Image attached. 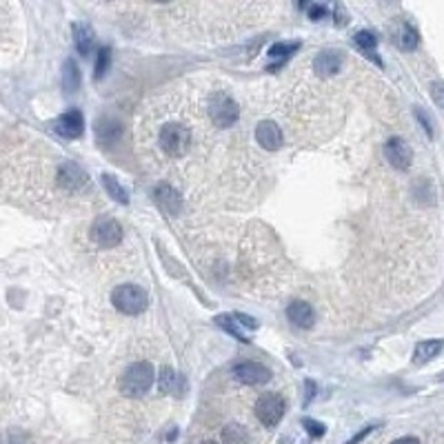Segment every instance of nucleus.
Returning <instances> with one entry per match:
<instances>
[{
    "label": "nucleus",
    "instance_id": "obj_1",
    "mask_svg": "<svg viewBox=\"0 0 444 444\" xmlns=\"http://www.w3.org/2000/svg\"><path fill=\"white\" fill-rule=\"evenodd\" d=\"M154 378L156 371L149 362H134L123 371L118 387H120V393L127 398H142L151 389Z\"/></svg>",
    "mask_w": 444,
    "mask_h": 444
},
{
    "label": "nucleus",
    "instance_id": "obj_2",
    "mask_svg": "<svg viewBox=\"0 0 444 444\" xmlns=\"http://www.w3.org/2000/svg\"><path fill=\"white\" fill-rule=\"evenodd\" d=\"M112 302L120 313L138 315L147 309L149 295H147L142 287H138V284H120V287H116L112 291Z\"/></svg>",
    "mask_w": 444,
    "mask_h": 444
},
{
    "label": "nucleus",
    "instance_id": "obj_3",
    "mask_svg": "<svg viewBox=\"0 0 444 444\" xmlns=\"http://www.w3.org/2000/svg\"><path fill=\"white\" fill-rule=\"evenodd\" d=\"M191 145V131L180 123H167L160 129V149L167 156H182Z\"/></svg>",
    "mask_w": 444,
    "mask_h": 444
},
{
    "label": "nucleus",
    "instance_id": "obj_4",
    "mask_svg": "<svg viewBox=\"0 0 444 444\" xmlns=\"http://www.w3.org/2000/svg\"><path fill=\"white\" fill-rule=\"evenodd\" d=\"M238 116H240V107L233 98L224 94L213 96V101L209 103V118L218 129H229L238 120Z\"/></svg>",
    "mask_w": 444,
    "mask_h": 444
},
{
    "label": "nucleus",
    "instance_id": "obj_5",
    "mask_svg": "<svg viewBox=\"0 0 444 444\" xmlns=\"http://www.w3.org/2000/svg\"><path fill=\"white\" fill-rule=\"evenodd\" d=\"M287 411V402L280 393H264L255 402V418H258L264 427H275Z\"/></svg>",
    "mask_w": 444,
    "mask_h": 444
},
{
    "label": "nucleus",
    "instance_id": "obj_6",
    "mask_svg": "<svg viewBox=\"0 0 444 444\" xmlns=\"http://www.w3.org/2000/svg\"><path fill=\"white\" fill-rule=\"evenodd\" d=\"M92 240L98 244V246H116L118 242L123 240V229L118 220L114 218H98L92 226Z\"/></svg>",
    "mask_w": 444,
    "mask_h": 444
},
{
    "label": "nucleus",
    "instance_id": "obj_7",
    "mask_svg": "<svg viewBox=\"0 0 444 444\" xmlns=\"http://www.w3.org/2000/svg\"><path fill=\"white\" fill-rule=\"evenodd\" d=\"M233 378L240 384H249V387H258L271 380V371L260 362H240L233 367Z\"/></svg>",
    "mask_w": 444,
    "mask_h": 444
},
{
    "label": "nucleus",
    "instance_id": "obj_8",
    "mask_svg": "<svg viewBox=\"0 0 444 444\" xmlns=\"http://www.w3.org/2000/svg\"><path fill=\"white\" fill-rule=\"evenodd\" d=\"M54 131L58 136L67 138V140H76V138H81L85 134V118H83V114L78 109L61 114L54 120Z\"/></svg>",
    "mask_w": 444,
    "mask_h": 444
},
{
    "label": "nucleus",
    "instance_id": "obj_9",
    "mask_svg": "<svg viewBox=\"0 0 444 444\" xmlns=\"http://www.w3.org/2000/svg\"><path fill=\"white\" fill-rule=\"evenodd\" d=\"M58 184L67 191H85L89 187V176L76 162H65L58 169Z\"/></svg>",
    "mask_w": 444,
    "mask_h": 444
},
{
    "label": "nucleus",
    "instance_id": "obj_10",
    "mask_svg": "<svg viewBox=\"0 0 444 444\" xmlns=\"http://www.w3.org/2000/svg\"><path fill=\"white\" fill-rule=\"evenodd\" d=\"M384 158H387L391 167L404 171V169H409L413 162V151L402 138H391V140L384 142Z\"/></svg>",
    "mask_w": 444,
    "mask_h": 444
},
{
    "label": "nucleus",
    "instance_id": "obj_11",
    "mask_svg": "<svg viewBox=\"0 0 444 444\" xmlns=\"http://www.w3.org/2000/svg\"><path fill=\"white\" fill-rule=\"evenodd\" d=\"M255 140L266 151H278L284 142V136H282V129L273 120H262L255 127Z\"/></svg>",
    "mask_w": 444,
    "mask_h": 444
},
{
    "label": "nucleus",
    "instance_id": "obj_12",
    "mask_svg": "<svg viewBox=\"0 0 444 444\" xmlns=\"http://www.w3.org/2000/svg\"><path fill=\"white\" fill-rule=\"evenodd\" d=\"M154 198H156V202L160 204L167 213H171V215L180 213V209H182V198H180V193H178V191L173 189V187L167 184V182H160V184L156 187Z\"/></svg>",
    "mask_w": 444,
    "mask_h": 444
},
{
    "label": "nucleus",
    "instance_id": "obj_13",
    "mask_svg": "<svg viewBox=\"0 0 444 444\" xmlns=\"http://www.w3.org/2000/svg\"><path fill=\"white\" fill-rule=\"evenodd\" d=\"M287 318L291 320V324H295L298 329H311L315 322V313L311 309L309 302L304 300H295L287 307Z\"/></svg>",
    "mask_w": 444,
    "mask_h": 444
},
{
    "label": "nucleus",
    "instance_id": "obj_14",
    "mask_svg": "<svg viewBox=\"0 0 444 444\" xmlns=\"http://www.w3.org/2000/svg\"><path fill=\"white\" fill-rule=\"evenodd\" d=\"M340 63H342V58L338 52H331V49H324V52H320L318 56H315V61H313V69H315V74H318L320 78H331L340 72Z\"/></svg>",
    "mask_w": 444,
    "mask_h": 444
},
{
    "label": "nucleus",
    "instance_id": "obj_15",
    "mask_svg": "<svg viewBox=\"0 0 444 444\" xmlns=\"http://www.w3.org/2000/svg\"><path fill=\"white\" fill-rule=\"evenodd\" d=\"M444 340H422L413 351V364H427L442 351Z\"/></svg>",
    "mask_w": 444,
    "mask_h": 444
},
{
    "label": "nucleus",
    "instance_id": "obj_16",
    "mask_svg": "<svg viewBox=\"0 0 444 444\" xmlns=\"http://www.w3.org/2000/svg\"><path fill=\"white\" fill-rule=\"evenodd\" d=\"M96 134H98V140L109 145L120 138L123 127H120V123L112 120V118H103V120H98V125H96Z\"/></svg>",
    "mask_w": 444,
    "mask_h": 444
},
{
    "label": "nucleus",
    "instance_id": "obj_17",
    "mask_svg": "<svg viewBox=\"0 0 444 444\" xmlns=\"http://www.w3.org/2000/svg\"><path fill=\"white\" fill-rule=\"evenodd\" d=\"M78 87H81V69L74 61H67L63 67V92L69 94H76Z\"/></svg>",
    "mask_w": 444,
    "mask_h": 444
},
{
    "label": "nucleus",
    "instance_id": "obj_18",
    "mask_svg": "<svg viewBox=\"0 0 444 444\" xmlns=\"http://www.w3.org/2000/svg\"><path fill=\"white\" fill-rule=\"evenodd\" d=\"M103 187H105V191L112 195V198L118 202V204H129V193H127V189L116 180V178L112 173H103Z\"/></svg>",
    "mask_w": 444,
    "mask_h": 444
},
{
    "label": "nucleus",
    "instance_id": "obj_19",
    "mask_svg": "<svg viewBox=\"0 0 444 444\" xmlns=\"http://www.w3.org/2000/svg\"><path fill=\"white\" fill-rule=\"evenodd\" d=\"M74 41H76L78 52H81L83 56H89V52L94 49V34H92V29L83 23L74 25Z\"/></svg>",
    "mask_w": 444,
    "mask_h": 444
},
{
    "label": "nucleus",
    "instance_id": "obj_20",
    "mask_svg": "<svg viewBox=\"0 0 444 444\" xmlns=\"http://www.w3.org/2000/svg\"><path fill=\"white\" fill-rule=\"evenodd\" d=\"M222 442L224 444H249V431L242 424L231 422L222 429Z\"/></svg>",
    "mask_w": 444,
    "mask_h": 444
},
{
    "label": "nucleus",
    "instance_id": "obj_21",
    "mask_svg": "<svg viewBox=\"0 0 444 444\" xmlns=\"http://www.w3.org/2000/svg\"><path fill=\"white\" fill-rule=\"evenodd\" d=\"M418 43H420L418 32L411 25L404 23L400 27V32H398V45H400V49H404V52H413V49L418 47Z\"/></svg>",
    "mask_w": 444,
    "mask_h": 444
},
{
    "label": "nucleus",
    "instance_id": "obj_22",
    "mask_svg": "<svg viewBox=\"0 0 444 444\" xmlns=\"http://www.w3.org/2000/svg\"><path fill=\"white\" fill-rule=\"evenodd\" d=\"M355 45H358L360 49L367 56L371 58H376V63L380 65V58L376 56V47H378V41H376V36H373L371 32H358L355 34Z\"/></svg>",
    "mask_w": 444,
    "mask_h": 444
},
{
    "label": "nucleus",
    "instance_id": "obj_23",
    "mask_svg": "<svg viewBox=\"0 0 444 444\" xmlns=\"http://www.w3.org/2000/svg\"><path fill=\"white\" fill-rule=\"evenodd\" d=\"M158 387L162 393H176L178 389V376L171 367H162L160 369V378H158Z\"/></svg>",
    "mask_w": 444,
    "mask_h": 444
},
{
    "label": "nucleus",
    "instance_id": "obj_24",
    "mask_svg": "<svg viewBox=\"0 0 444 444\" xmlns=\"http://www.w3.org/2000/svg\"><path fill=\"white\" fill-rule=\"evenodd\" d=\"M109 58H112V52L109 47H103L101 52H98V61H96V78H103L107 67H109Z\"/></svg>",
    "mask_w": 444,
    "mask_h": 444
},
{
    "label": "nucleus",
    "instance_id": "obj_25",
    "mask_svg": "<svg viewBox=\"0 0 444 444\" xmlns=\"http://www.w3.org/2000/svg\"><path fill=\"white\" fill-rule=\"evenodd\" d=\"M295 49H298V43H278L269 49V56L275 58V56H282V58H289Z\"/></svg>",
    "mask_w": 444,
    "mask_h": 444
},
{
    "label": "nucleus",
    "instance_id": "obj_26",
    "mask_svg": "<svg viewBox=\"0 0 444 444\" xmlns=\"http://www.w3.org/2000/svg\"><path fill=\"white\" fill-rule=\"evenodd\" d=\"M302 427L307 429V433H309L311 438H315V440L322 438L324 431H327V429H324V424L315 422V420H311V418H304V420H302Z\"/></svg>",
    "mask_w": 444,
    "mask_h": 444
},
{
    "label": "nucleus",
    "instance_id": "obj_27",
    "mask_svg": "<svg viewBox=\"0 0 444 444\" xmlns=\"http://www.w3.org/2000/svg\"><path fill=\"white\" fill-rule=\"evenodd\" d=\"M431 96H433V101H436L440 107H444V85L442 83H436L431 87Z\"/></svg>",
    "mask_w": 444,
    "mask_h": 444
},
{
    "label": "nucleus",
    "instance_id": "obj_28",
    "mask_svg": "<svg viewBox=\"0 0 444 444\" xmlns=\"http://www.w3.org/2000/svg\"><path fill=\"white\" fill-rule=\"evenodd\" d=\"M233 318L238 320V324H242L244 329H255V327H258V320L246 318V315H242V313H233Z\"/></svg>",
    "mask_w": 444,
    "mask_h": 444
},
{
    "label": "nucleus",
    "instance_id": "obj_29",
    "mask_svg": "<svg viewBox=\"0 0 444 444\" xmlns=\"http://www.w3.org/2000/svg\"><path fill=\"white\" fill-rule=\"evenodd\" d=\"M371 431H373V427H364V429H362V431L358 433V436H353V438H351V440H349L347 444H358V442H362L364 438H367V436H369V433H371Z\"/></svg>",
    "mask_w": 444,
    "mask_h": 444
},
{
    "label": "nucleus",
    "instance_id": "obj_30",
    "mask_svg": "<svg viewBox=\"0 0 444 444\" xmlns=\"http://www.w3.org/2000/svg\"><path fill=\"white\" fill-rule=\"evenodd\" d=\"M324 14H327V9H324V7H311L309 18H311V21H318V18H324Z\"/></svg>",
    "mask_w": 444,
    "mask_h": 444
},
{
    "label": "nucleus",
    "instance_id": "obj_31",
    "mask_svg": "<svg viewBox=\"0 0 444 444\" xmlns=\"http://www.w3.org/2000/svg\"><path fill=\"white\" fill-rule=\"evenodd\" d=\"M416 114L420 116V123H422L424 127H427V131L433 134V129H431V125H429V120H427V116H424V112H422V109H416Z\"/></svg>",
    "mask_w": 444,
    "mask_h": 444
},
{
    "label": "nucleus",
    "instance_id": "obj_32",
    "mask_svg": "<svg viewBox=\"0 0 444 444\" xmlns=\"http://www.w3.org/2000/svg\"><path fill=\"white\" fill-rule=\"evenodd\" d=\"M393 444H420V440H418V438H411V436H409V438H400V440H396Z\"/></svg>",
    "mask_w": 444,
    "mask_h": 444
},
{
    "label": "nucleus",
    "instance_id": "obj_33",
    "mask_svg": "<svg viewBox=\"0 0 444 444\" xmlns=\"http://www.w3.org/2000/svg\"><path fill=\"white\" fill-rule=\"evenodd\" d=\"M313 393H315V384H313V382L309 380V382H307V402H309V400L313 398Z\"/></svg>",
    "mask_w": 444,
    "mask_h": 444
},
{
    "label": "nucleus",
    "instance_id": "obj_34",
    "mask_svg": "<svg viewBox=\"0 0 444 444\" xmlns=\"http://www.w3.org/2000/svg\"><path fill=\"white\" fill-rule=\"evenodd\" d=\"M309 5V0H300V7H307Z\"/></svg>",
    "mask_w": 444,
    "mask_h": 444
},
{
    "label": "nucleus",
    "instance_id": "obj_35",
    "mask_svg": "<svg viewBox=\"0 0 444 444\" xmlns=\"http://www.w3.org/2000/svg\"><path fill=\"white\" fill-rule=\"evenodd\" d=\"M154 3H171V0H154Z\"/></svg>",
    "mask_w": 444,
    "mask_h": 444
},
{
    "label": "nucleus",
    "instance_id": "obj_36",
    "mask_svg": "<svg viewBox=\"0 0 444 444\" xmlns=\"http://www.w3.org/2000/svg\"><path fill=\"white\" fill-rule=\"evenodd\" d=\"M202 444H215V442H211V440H207V442H202Z\"/></svg>",
    "mask_w": 444,
    "mask_h": 444
},
{
    "label": "nucleus",
    "instance_id": "obj_37",
    "mask_svg": "<svg viewBox=\"0 0 444 444\" xmlns=\"http://www.w3.org/2000/svg\"><path fill=\"white\" fill-rule=\"evenodd\" d=\"M440 380H442V382H444V373H442V376H440Z\"/></svg>",
    "mask_w": 444,
    "mask_h": 444
}]
</instances>
